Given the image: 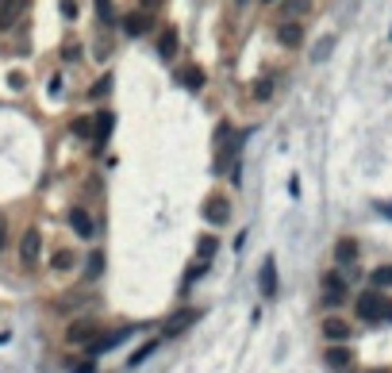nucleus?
<instances>
[{"instance_id":"obj_1","label":"nucleus","mask_w":392,"mask_h":373,"mask_svg":"<svg viewBox=\"0 0 392 373\" xmlns=\"http://www.w3.org/2000/svg\"><path fill=\"white\" fill-rule=\"evenodd\" d=\"M100 335H104L100 320H93V315H81V320H73V324L66 327V343H69V346H88V343H97Z\"/></svg>"},{"instance_id":"obj_2","label":"nucleus","mask_w":392,"mask_h":373,"mask_svg":"<svg viewBox=\"0 0 392 373\" xmlns=\"http://www.w3.org/2000/svg\"><path fill=\"white\" fill-rule=\"evenodd\" d=\"M354 312H358V320H365V324H381L384 312H389V300H384L377 289H369V293H362L354 300Z\"/></svg>"},{"instance_id":"obj_3","label":"nucleus","mask_w":392,"mask_h":373,"mask_svg":"<svg viewBox=\"0 0 392 373\" xmlns=\"http://www.w3.org/2000/svg\"><path fill=\"white\" fill-rule=\"evenodd\" d=\"M219 154H216V173L219 169H231V162H235V154H238V147H243V135H231V123H219Z\"/></svg>"},{"instance_id":"obj_4","label":"nucleus","mask_w":392,"mask_h":373,"mask_svg":"<svg viewBox=\"0 0 392 373\" xmlns=\"http://www.w3.org/2000/svg\"><path fill=\"white\" fill-rule=\"evenodd\" d=\"M39 258H42V231H39V227H27V231H23V239H20V262H23V269H35V265H39Z\"/></svg>"},{"instance_id":"obj_5","label":"nucleus","mask_w":392,"mask_h":373,"mask_svg":"<svg viewBox=\"0 0 392 373\" xmlns=\"http://www.w3.org/2000/svg\"><path fill=\"white\" fill-rule=\"evenodd\" d=\"M150 23H154V16H147V12H127V16H119V27H123V35H131V39L147 35Z\"/></svg>"},{"instance_id":"obj_6","label":"nucleus","mask_w":392,"mask_h":373,"mask_svg":"<svg viewBox=\"0 0 392 373\" xmlns=\"http://www.w3.org/2000/svg\"><path fill=\"white\" fill-rule=\"evenodd\" d=\"M27 12V0H0V31H12Z\"/></svg>"},{"instance_id":"obj_7","label":"nucleus","mask_w":392,"mask_h":373,"mask_svg":"<svg viewBox=\"0 0 392 373\" xmlns=\"http://www.w3.org/2000/svg\"><path fill=\"white\" fill-rule=\"evenodd\" d=\"M69 227H73V235H77V239H93V235H97V224H93V216H88L85 208H69Z\"/></svg>"},{"instance_id":"obj_8","label":"nucleus","mask_w":392,"mask_h":373,"mask_svg":"<svg viewBox=\"0 0 392 373\" xmlns=\"http://www.w3.org/2000/svg\"><path fill=\"white\" fill-rule=\"evenodd\" d=\"M323 362L331 365V370H350V365H354V350L346 343H334V346H327Z\"/></svg>"},{"instance_id":"obj_9","label":"nucleus","mask_w":392,"mask_h":373,"mask_svg":"<svg viewBox=\"0 0 392 373\" xmlns=\"http://www.w3.org/2000/svg\"><path fill=\"white\" fill-rule=\"evenodd\" d=\"M112 123H116V116H112L108 108H100V112H97V119H93V147H104V143H108Z\"/></svg>"},{"instance_id":"obj_10","label":"nucleus","mask_w":392,"mask_h":373,"mask_svg":"<svg viewBox=\"0 0 392 373\" xmlns=\"http://www.w3.org/2000/svg\"><path fill=\"white\" fill-rule=\"evenodd\" d=\"M346 300V281L339 274H327L323 277V304H343Z\"/></svg>"},{"instance_id":"obj_11","label":"nucleus","mask_w":392,"mask_h":373,"mask_svg":"<svg viewBox=\"0 0 392 373\" xmlns=\"http://www.w3.org/2000/svg\"><path fill=\"white\" fill-rule=\"evenodd\" d=\"M308 12H312V0H281L277 16H284L281 23H300V16H308Z\"/></svg>"},{"instance_id":"obj_12","label":"nucleus","mask_w":392,"mask_h":373,"mask_svg":"<svg viewBox=\"0 0 392 373\" xmlns=\"http://www.w3.org/2000/svg\"><path fill=\"white\" fill-rule=\"evenodd\" d=\"M204 216L212 219L216 227H223L227 219H231V200H223V197H212V200L204 204Z\"/></svg>"},{"instance_id":"obj_13","label":"nucleus","mask_w":392,"mask_h":373,"mask_svg":"<svg viewBox=\"0 0 392 373\" xmlns=\"http://www.w3.org/2000/svg\"><path fill=\"white\" fill-rule=\"evenodd\" d=\"M258 289H262V296H277V262H273V258H265V262H262Z\"/></svg>"},{"instance_id":"obj_14","label":"nucleus","mask_w":392,"mask_h":373,"mask_svg":"<svg viewBox=\"0 0 392 373\" xmlns=\"http://www.w3.org/2000/svg\"><path fill=\"white\" fill-rule=\"evenodd\" d=\"M277 43H281V47H300V43H304V27H300V23H277Z\"/></svg>"},{"instance_id":"obj_15","label":"nucleus","mask_w":392,"mask_h":373,"mask_svg":"<svg viewBox=\"0 0 392 373\" xmlns=\"http://www.w3.org/2000/svg\"><path fill=\"white\" fill-rule=\"evenodd\" d=\"M323 335L331 339V346L334 343H346V339H350V324H346V320H339V315H331V320H323Z\"/></svg>"},{"instance_id":"obj_16","label":"nucleus","mask_w":392,"mask_h":373,"mask_svg":"<svg viewBox=\"0 0 392 373\" xmlns=\"http://www.w3.org/2000/svg\"><path fill=\"white\" fill-rule=\"evenodd\" d=\"M354 258H358V243H354V239H339V243H334V262L354 265Z\"/></svg>"},{"instance_id":"obj_17","label":"nucleus","mask_w":392,"mask_h":373,"mask_svg":"<svg viewBox=\"0 0 392 373\" xmlns=\"http://www.w3.org/2000/svg\"><path fill=\"white\" fill-rule=\"evenodd\" d=\"M177 81L196 93V88H204V69H200V66H185L181 73H177Z\"/></svg>"},{"instance_id":"obj_18","label":"nucleus","mask_w":392,"mask_h":373,"mask_svg":"<svg viewBox=\"0 0 392 373\" xmlns=\"http://www.w3.org/2000/svg\"><path fill=\"white\" fill-rule=\"evenodd\" d=\"M158 54H162L166 62L177 54V31H173V27H166V31H162V39H158Z\"/></svg>"},{"instance_id":"obj_19","label":"nucleus","mask_w":392,"mask_h":373,"mask_svg":"<svg viewBox=\"0 0 392 373\" xmlns=\"http://www.w3.org/2000/svg\"><path fill=\"white\" fill-rule=\"evenodd\" d=\"M85 300H88V293H85V289H77V293H66L54 308H58V312H73V308H81Z\"/></svg>"},{"instance_id":"obj_20","label":"nucleus","mask_w":392,"mask_h":373,"mask_svg":"<svg viewBox=\"0 0 392 373\" xmlns=\"http://www.w3.org/2000/svg\"><path fill=\"white\" fill-rule=\"evenodd\" d=\"M369 285L377 289V293H381V289H389L392 285V265H377V269L369 274Z\"/></svg>"},{"instance_id":"obj_21","label":"nucleus","mask_w":392,"mask_h":373,"mask_svg":"<svg viewBox=\"0 0 392 373\" xmlns=\"http://www.w3.org/2000/svg\"><path fill=\"white\" fill-rule=\"evenodd\" d=\"M73 250H54V258H50V265H54V274H66V269H73Z\"/></svg>"},{"instance_id":"obj_22","label":"nucleus","mask_w":392,"mask_h":373,"mask_svg":"<svg viewBox=\"0 0 392 373\" xmlns=\"http://www.w3.org/2000/svg\"><path fill=\"white\" fill-rule=\"evenodd\" d=\"M196 315H200V312H181V315H173V320H169V324H166V335H177V331H185V327L193 324Z\"/></svg>"},{"instance_id":"obj_23","label":"nucleus","mask_w":392,"mask_h":373,"mask_svg":"<svg viewBox=\"0 0 392 373\" xmlns=\"http://www.w3.org/2000/svg\"><path fill=\"white\" fill-rule=\"evenodd\" d=\"M108 93H112V73H104V77H100L97 85L88 88V100H104Z\"/></svg>"},{"instance_id":"obj_24","label":"nucleus","mask_w":392,"mask_h":373,"mask_svg":"<svg viewBox=\"0 0 392 373\" xmlns=\"http://www.w3.org/2000/svg\"><path fill=\"white\" fill-rule=\"evenodd\" d=\"M196 250H200V262H204V258H216V250H219L216 235H204L200 243H196Z\"/></svg>"},{"instance_id":"obj_25","label":"nucleus","mask_w":392,"mask_h":373,"mask_svg":"<svg viewBox=\"0 0 392 373\" xmlns=\"http://www.w3.org/2000/svg\"><path fill=\"white\" fill-rule=\"evenodd\" d=\"M273 85H277V77H273V73H265V77L254 85V97H258V100H265L269 93H273Z\"/></svg>"},{"instance_id":"obj_26","label":"nucleus","mask_w":392,"mask_h":373,"mask_svg":"<svg viewBox=\"0 0 392 373\" xmlns=\"http://www.w3.org/2000/svg\"><path fill=\"white\" fill-rule=\"evenodd\" d=\"M97 12H100V20L104 23H116L119 16H116V4H112V0H97Z\"/></svg>"},{"instance_id":"obj_27","label":"nucleus","mask_w":392,"mask_h":373,"mask_svg":"<svg viewBox=\"0 0 392 373\" xmlns=\"http://www.w3.org/2000/svg\"><path fill=\"white\" fill-rule=\"evenodd\" d=\"M154 350H158V343H154V339H150V343H143V346H138L135 354H131V365H138V362H147V358H150V354H154Z\"/></svg>"},{"instance_id":"obj_28","label":"nucleus","mask_w":392,"mask_h":373,"mask_svg":"<svg viewBox=\"0 0 392 373\" xmlns=\"http://www.w3.org/2000/svg\"><path fill=\"white\" fill-rule=\"evenodd\" d=\"M100 269H104V254H88L85 277H88V281H93V277H100Z\"/></svg>"},{"instance_id":"obj_29","label":"nucleus","mask_w":392,"mask_h":373,"mask_svg":"<svg viewBox=\"0 0 392 373\" xmlns=\"http://www.w3.org/2000/svg\"><path fill=\"white\" fill-rule=\"evenodd\" d=\"M73 135H77V139H93V123H88L85 116L73 119Z\"/></svg>"},{"instance_id":"obj_30","label":"nucleus","mask_w":392,"mask_h":373,"mask_svg":"<svg viewBox=\"0 0 392 373\" xmlns=\"http://www.w3.org/2000/svg\"><path fill=\"white\" fill-rule=\"evenodd\" d=\"M331 47H334V39L327 35V39L319 43V47H315V54H312V58H315V62H323V58H327V50H331Z\"/></svg>"},{"instance_id":"obj_31","label":"nucleus","mask_w":392,"mask_h":373,"mask_svg":"<svg viewBox=\"0 0 392 373\" xmlns=\"http://www.w3.org/2000/svg\"><path fill=\"white\" fill-rule=\"evenodd\" d=\"M62 12H66V20H77V4L73 0H62Z\"/></svg>"},{"instance_id":"obj_32","label":"nucleus","mask_w":392,"mask_h":373,"mask_svg":"<svg viewBox=\"0 0 392 373\" xmlns=\"http://www.w3.org/2000/svg\"><path fill=\"white\" fill-rule=\"evenodd\" d=\"M4 239L8 235H4V219H0V250H4Z\"/></svg>"},{"instance_id":"obj_33","label":"nucleus","mask_w":392,"mask_h":373,"mask_svg":"<svg viewBox=\"0 0 392 373\" xmlns=\"http://www.w3.org/2000/svg\"><path fill=\"white\" fill-rule=\"evenodd\" d=\"M77 373H93V362H88V365H77Z\"/></svg>"},{"instance_id":"obj_34","label":"nucleus","mask_w":392,"mask_h":373,"mask_svg":"<svg viewBox=\"0 0 392 373\" xmlns=\"http://www.w3.org/2000/svg\"><path fill=\"white\" fill-rule=\"evenodd\" d=\"M384 320H392V304H389V312H384Z\"/></svg>"},{"instance_id":"obj_35","label":"nucleus","mask_w":392,"mask_h":373,"mask_svg":"<svg viewBox=\"0 0 392 373\" xmlns=\"http://www.w3.org/2000/svg\"><path fill=\"white\" fill-rule=\"evenodd\" d=\"M143 4H150V8H154V4H158V0H143Z\"/></svg>"},{"instance_id":"obj_36","label":"nucleus","mask_w":392,"mask_h":373,"mask_svg":"<svg viewBox=\"0 0 392 373\" xmlns=\"http://www.w3.org/2000/svg\"><path fill=\"white\" fill-rule=\"evenodd\" d=\"M365 373H381V370H365Z\"/></svg>"}]
</instances>
